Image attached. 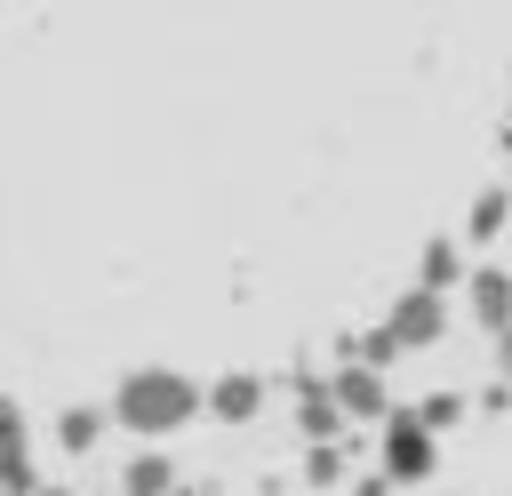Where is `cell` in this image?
<instances>
[{
	"mask_svg": "<svg viewBox=\"0 0 512 496\" xmlns=\"http://www.w3.org/2000/svg\"><path fill=\"white\" fill-rule=\"evenodd\" d=\"M376 456H384V480H432L440 472V432H424L416 408H392L376 424Z\"/></svg>",
	"mask_w": 512,
	"mask_h": 496,
	"instance_id": "obj_2",
	"label": "cell"
},
{
	"mask_svg": "<svg viewBox=\"0 0 512 496\" xmlns=\"http://www.w3.org/2000/svg\"><path fill=\"white\" fill-rule=\"evenodd\" d=\"M32 496H72V488H64V480H40V488H32Z\"/></svg>",
	"mask_w": 512,
	"mask_h": 496,
	"instance_id": "obj_18",
	"label": "cell"
},
{
	"mask_svg": "<svg viewBox=\"0 0 512 496\" xmlns=\"http://www.w3.org/2000/svg\"><path fill=\"white\" fill-rule=\"evenodd\" d=\"M384 336H392L400 352H432V344L448 336V296L400 288V296H392V312H384Z\"/></svg>",
	"mask_w": 512,
	"mask_h": 496,
	"instance_id": "obj_3",
	"label": "cell"
},
{
	"mask_svg": "<svg viewBox=\"0 0 512 496\" xmlns=\"http://www.w3.org/2000/svg\"><path fill=\"white\" fill-rule=\"evenodd\" d=\"M496 376L512 384V336H496Z\"/></svg>",
	"mask_w": 512,
	"mask_h": 496,
	"instance_id": "obj_16",
	"label": "cell"
},
{
	"mask_svg": "<svg viewBox=\"0 0 512 496\" xmlns=\"http://www.w3.org/2000/svg\"><path fill=\"white\" fill-rule=\"evenodd\" d=\"M120 496H176V464H168L160 448H136V456L120 464Z\"/></svg>",
	"mask_w": 512,
	"mask_h": 496,
	"instance_id": "obj_12",
	"label": "cell"
},
{
	"mask_svg": "<svg viewBox=\"0 0 512 496\" xmlns=\"http://www.w3.org/2000/svg\"><path fill=\"white\" fill-rule=\"evenodd\" d=\"M472 280V264H464V240H424V256H416V280L408 288H424V296H448V288H464Z\"/></svg>",
	"mask_w": 512,
	"mask_h": 496,
	"instance_id": "obj_9",
	"label": "cell"
},
{
	"mask_svg": "<svg viewBox=\"0 0 512 496\" xmlns=\"http://www.w3.org/2000/svg\"><path fill=\"white\" fill-rule=\"evenodd\" d=\"M104 424H112V408H96V400H72V408L56 416V448H64V456H88V448L104 440Z\"/></svg>",
	"mask_w": 512,
	"mask_h": 496,
	"instance_id": "obj_11",
	"label": "cell"
},
{
	"mask_svg": "<svg viewBox=\"0 0 512 496\" xmlns=\"http://www.w3.org/2000/svg\"><path fill=\"white\" fill-rule=\"evenodd\" d=\"M344 464H352V440H344V448H312V456H304V480H312V488H336Z\"/></svg>",
	"mask_w": 512,
	"mask_h": 496,
	"instance_id": "obj_14",
	"label": "cell"
},
{
	"mask_svg": "<svg viewBox=\"0 0 512 496\" xmlns=\"http://www.w3.org/2000/svg\"><path fill=\"white\" fill-rule=\"evenodd\" d=\"M416 416H424V432H448V424L464 416V392H424V400H416Z\"/></svg>",
	"mask_w": 512,
	"mask_h": 496,
	"instance_id": "obj_15",
	"label": "cell"
},
{
	"mask_svg": "<svg viewBox=\"0 0 512 496\" xmlns=\"http://www.w3.org/2000/svg\"><path fill=\"white\" fill-rule=\"evenodd\" d=\"M264 400H272V384H264V376H248V368H232V376H216V384H208V416H216V424H256V416H264Z\"/></svg>",
	"mask_w": 512,
	"mask_h": 496,
	"instance_id": "obj_7",
	"label": "cell"
},
{
	"mask_svg": "<svg viewBox=\"0 0 512 496\" xmlns=\"http://www.w3.org/2000/svg\"><path fill=\"white\" fill-rule=\"evenodd\" d=\"M504 152H512V104H504Z\"/></svg>",
	"mask_w": 512,
	"mask_h": 496,
	"instance_id": "obj_19",
	"label": "cell"
},
{
	"mask_svg": "<svg viewBox=\"0 0 512 496\" xmlns=\"http://www.w3.org/2000/svg\"><path fill=\"white\" fill-rule=\"evenodd\" d=\"M40 488V464H32V424L24 408L0 392V496H32Z\"/></svg>",
	"mask_w": 512,
	"mask_h": 496,
	"instance_id": "obj_5",
	"label": "cell"
},
{
	"mask_svg": "<svg viewBox=\"0 0 512 496\" xmlns=\"http://www.w3.org/2000/svg\"><path fill=\"white\" fill-rule=\"evenodd\" d=\"M192 416H208V384L184 376V368H128L120 392H112V424L136 432V440H176Z\"/></svg>",
	"mask_w": 512,
	"mask_h": 496,
	"instance_id": "obj_1",
	"label": "cell"
},
{
	"mask_svg": "<svg viewBox=\"0 0 512 496\" xmlns=\"http://www.w3.org/2000/svg\"><path fill=\"white\" fill-rule=\"evenodd\" d=\"M328 400H336V416L344 424H384L392 416V384L376 376V368H328Z\"/></svg>",
	"mask_w": 512,
	"mask_h": 496,
	"instance_id": "obj_4",
	"label": "cell"
},
{
	"mask_svg": "<svg viewBox=\"0 0 512 496\" xmlns=\"http://www.w3.org/2000/svg\"><path fill=\"white\" fill-rule=\"evenodd\" d=\"M296 424H304V440L312 448H344V416H336V400H328V376H296Z\"/></svg>",
	"mask_w": 512,
	"mask_h": 496,
	"instance_id": "obj_8",
	"label": "cell"
},
{
	"mask_svg": "<svg viewBox=\"0 0 512 496\" xmlns=\"http://www.w3.org/2000/svg\"><path fill=\"white\" fill-rule=\"evenodd\" d=\"M504 224H512V184H480V192H472V208H464V240H472V248H488Z\"/></svg>",
	"mask_w": 512,
	"mask_h": 496,
	"instance_id": "obj_10",
	"label": "cell"
},
{
	"mask_svg": "<svg viewBox=\"0 0 512 496\" xmlns=\"http://www.w3.org/2000/svg\"><path fill=\"white\" fill-rule=\"evenodd\" d=\"M344 360H352V368H376V376H384V368L400 360V344H392V336H384V320H376V328L344 336Z\"/></svg>",
	"mask_w": 512,
	"mask_h": 496,
	"instance_id": "obj_13",
	"label": "cell"
},
{
	"mask_svg": "<svg viewBox=\"0 0 512 496\" xmlns=\"http://www.w3.org/2000/svg\"><path fill=\"white\" fill-rule=\"evenodd\" d=\"M464 312H472L488 336H512V272H504V264H472V280H464Z\"/></svg>",
	"mask_w": 512,
	"mask_h": 496,
	"instance_id": "obj_6",
	"label": "cell"
},
{
	"mask_svg": "<svg viewBox=\"0 0 512 496\" xmlns=\"http://www.w3.org/2000/svg\"><path fill=\"white\" fill-rule=\"evenodd\" d=\"M384 488H392V480H384V472H376V480H360V488H352V496H384Z\"/></svg>",
	"mask_w": 512,
	"mask_h": 496,
	"instance_id": "obj_17",
	"label": "cell"
}]
</instances>
